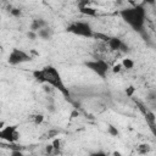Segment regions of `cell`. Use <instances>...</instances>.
Returning <instances> with one entry per match:
<instances>
[{"instance_id": "cell-1", "label": "cell", "mask_w": 156, "mask_h": 156, "mask_svg": "<svg viewBox=\"0 0 156 156\" xmlns=\"http://www.w3.org/2000/svg\"><path fill=\"white\" fill-rule=\"evenodd\" d=\"M33 77L40 82V83H46L49 85H51L52 88H55L56 90H58L65 98H69V90L66 87L61 73L58 72V69L56 67H54L52 65H46L40 69H37L33 72Z\"/></svg>"}, {"instance_id": "cell-2", "label": "cell", "mask_w": 156, "mask_h": 156, "mask_svg": "<svg viewBox=\"0 0 156 156\" xmlns=\"http://www.w3.org/2000/svg\"><path fill=\"white\" fill-rule=\"evenodd\" d=\"M119 16L126 24H128L134 32L139 34L145 33L146 23V10L144 5L138 4L130 7H126L119 11Z\"/></svg>"}, {"instance_id": "cell-3", "label": "cell", "mask_w": 156, "mask_h": 156, "mask_svg": "<svg viewBox=\"0 0 156 156\" xmlns=\"http://www.w3.org/2000/svg\"><path fill=\"white\" fill-rule=\"evenodd\" d=\"M66 30L68 33H72L74 35L82 37V38H94L95 32L91 27V24L87 21H73L66 27Z\"/></svg>"}, {"instance_id": "cell-4", "label": "cell", "mask_w": 156, "mask_h": 156, "mask_svg": "<svg viewBox=\"0 0 156 156\" xmlns=\"http://www.w3.org/2000/svg\"><path fill=\"white\" fill-rule=\"evenodd\" d=\"M85 67L88 69H90L93 73H95L98 77H100L101 79H105L107 73L110 72L111 67L110 63L102 58H96V60H90L85 62Z\"/></svg>"}, {"instance_id": "cell-5", "label": "cell", "mask_w": 156, "mask_h": 156, "mask_svg": "<svg viewBox=\"0 0 156 156\" xmlns=\"http://www.w3.org/2000/svg\"><path fill=\"white\" fill-rule=\"evenodd\" d=\"M30 60H32V56L27 51H24L22 49H18V48H13L10 51L9 56H7V62L11 66H18V65L26 63Z\"/></svg>"}, {"instance_id": "cell-6", "label": "cell", "mask_w": 156, "mask_h": 156, "mask_svg": "<svg viewBox=\"0 0 156 156\" xmlns=\"http://www.w3.org/2000/svg\"><path fill=\"white\" fill-rule=\"evenodd\" d=\"M0 138L2 140H6L9 143H15L20 138V133L17 130L16 126H6L2 127L0 130Z\"/></svg>"}, {"instance_id": "cell-7", "label": "cell", "mask_w": 156, "mask_h": 156, "mask_svg": "<svg viewBox=\"0 0 156 156\" xmlns=\"http://www.w3.org/2000/svg\"><path fill=\"white\" fill-rule=\"evenodd\" d=\"M107 45L110 46L111 50H117V51H128V46L126 45V43L117 37H111Z\"/></svg>"}, {"instance_id": "cell-8", "label": "cell", "mask_w": 156, "mask_h": 156, "mask_svg": "<svg viewBox=\"0 0 156 156\" xmlns=\"http://www.w3.org/2000/svg\"><path fill=\"white\" fill-rule=\"evenodd\" d=\"M46 27H48V22L45 20H43V18H35V20H33V22L30 24V30L38 33L39 30H41V29H44Z\"/></svg>"}, {"instance_id": "cell-9", "label": "cell", "mask_w": 156, "mask_h": 156, "mask_svg": "<svg viewBox=\"0 0 156 156\" xmlns=\"http://www.w3.org/2000/svg\"><path fill=\"white\" fill-rule=\"evenodd\" d=\"M51 35H52V32H51V29L49 27H46V28H44V29H41V30L38 32V37L41 38V39H44V40L50 39Z\"/></svg>"}, {"instance_id": "cell-10", "label": "cell", "mask_w": 156, "mask_h": 156, "mask_svg": "<svg viewBox=\"0 0 156 156\" xmlns=\"http://www.w3.org/2000/svg\"><path fill=\"white\" fill-rule=\"evenodd\" d=\"M80 12H82L83 15H87V16H90V17L96 16V10H94V9H91V7H88V6L80 7Z\"/></svg>"}, {"instance_id": "cell-11", "label": "cell", "mask_w": 156, "mask_h": 156, "mask_svg": "<svg viewBox=\"0 0 156 156\" xmlns=\"http://www.w3.org/2000/svg\"><path fill=\"white\" fill-rule=\"evenodd\" d=\"M121 65H122V67H124L127 69H130V68L134 67V61L130 60V58H123V61H122Z\"/></svg>"}, {"instance_id": "cell-12", "label": "cell", "mask_w": 156, "mask_h": 156, "mask_svg": "<svg viewBox=\"0 0 156 156\" xmlns=\"http://www.w3.org/2000/svg\"><path fill=\"white\" fill-rule=\"evenodd\" d=\"M88 156H107V154L102 150H98V151H94V152H90Z\"/></svg>"}, {"instance_id": "cell-13", "label": "cell", "mask_w": 156, "mask_h": 156, "mask_svg": "<svg viewBox=\"0 0 156 156\" xmlns=\"http://www.w3.org/2000/svg\"><path fill=\"white\" fill-rule=\"evenodd\" d=\"M27 37L30 38V40H35V39L38 38V33H35V32H33V30H29V32L27 33Z\"/></svg>"}, {"instance_id": "cell-14", "label": "cell", "mask_w": 156, "mask_h": 156, "mask_svg": "<svg viewBox=\"0 0 156 156\" xmlns=\"http://www.w3.org/2000/svg\"><path fill=\"white\" fill-rule=\"evenodd\" d=\"M11 156H26V155L20 150H12L11 151Z\"/></svg>"}, {"instance_id": "cell-15", "label": "cell", "mask_w": 156, "mask_h": 156, "mask_svg": "<svg viewBox=\"0 0 156 156\" xmlns=\"http://www.w3.org/2000/svg\"><path fill=\"white\" fill-rule=\"evenodd\" d=\"M108 132H110L112 135H118V130H117L113 126H110V127H108Z\"/></svg>"}, {"instance_id": "cell-16", "label": "cell", "mask_w": 156, "mask_h": 156, "mask_svg": "<svg viewBox=\"0 0 156 156\" xmlns=\"http://www.w3.org/2000/svg\"><path fill=\"white\" fill-rule=\"evenodd\" d=\"M121 66H122V65H117V66H115V67H113V72H119Z\"/></svg>"}, {"instance_id": "cell-17", "label": "cell", "mask_w": 156, "mask_h": 156, "mask_svg": "<svg viewBox=\"0 0 156 156\" xmlns=\"http://www.w3.org/2000/svg\"><path fill=\"white\" fill-rule=\"evenodd\" d=\"M41 121H43V116H41V115H39V116L35 117V122H37V123H38V122H41Z\"/></svg>"}, {"instance_id": "cell-18", "label": "cell", "mask_w": 156, "mask_h": 156, "mask_svg": "<svg viewBox=\"0 0 156 156\" xmlns=\"http://www.w3.org/2000/svg\"><path fill=\"white\" fill-rule=\"evenodd\" d=\"M113 155H115V156H121V154H119V152H113Z\"/></svg>"}, {"instance_id": "cell-19", "label": "cell", "mask_w": 156, "mask_h": 156, "mask_svg": "<svg viewBox=\"0 0 156 156\" xmlns=\"http://www.w3.org/2000/svg\"><path fill=\"white\" fill-rule=\"evenodd\" d=\"M26 156H35V155H26Z\"/></svg>"}]
</instances>
